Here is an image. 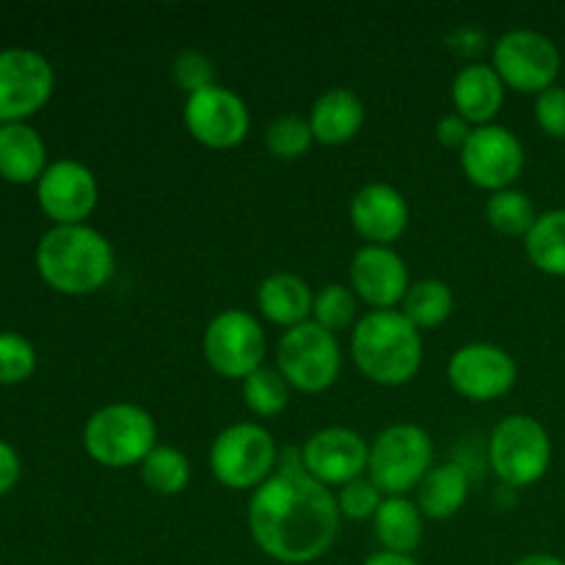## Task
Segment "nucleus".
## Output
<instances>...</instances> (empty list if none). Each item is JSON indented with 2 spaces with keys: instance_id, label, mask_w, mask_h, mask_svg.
Returning <instances> with one entry per match:
<instances>
[{
  "instance_id": "nucleus-2",
  "label": "nucleus",
  "mask_w": 565,
  "mask_h": 565,
  "mask_svg": "<svg viewBox=\"0 0 565 565\" xmlns=\"http://www.w3.org/2000/svg\"><path fill=\"white\" fill-rule=\"evenodd\" d=\"M36 270L61 296H94L116 274V252L108 237L88 224L50 226L36 246Z\"/></svg>"
},
{
  "instance_id": "nucleus-10",
  "label": "nucleus",
  "mask_w": 565,
  "mask_h": 565,
  "mask_svg": "<svg viewBox=\"0 0 565 565\" xmlns=\"http://www.w3.org/2000/svg\"><path fill=\"white\" fill-rule=\"evenodd\" d=\"M491 66L502 77L505 88L519 94H544L557 86L561 77V50L546 33L516 28L502 33L491 50Z\"/></svg>"
},
{
  "instance_id": "nucleus-11",
  "label": "nucleus",
  "mask_w": 565,
  "mask_h": 565,
  "mask_svg": "<svg viewBox=\"0 0 565 565\" xmlns=\"http://www.w3.org/2000/svg\"><path fill=\"white\" fill-rule=\"evenodd\" d=\"M53 64L28 47L0 50V125H20L50 103Z\"/></svg>"
},
{
  "instance_id": "nucleus-8",
  "label": "nucleus",
  "mask_w": 565,
  "mask_h": 565,
  "mask_svg": "<svg viewBox=\"0 0 565 565\" xmlns=\"http://www.w3.org/2000/svg\"><path fill=\"white\" fill-rule=\"evenodd\" d=\"M276 370L285 375L292 392L323 395L342 373L340 340L312 320L296 326L276 342Z\"/></svg>"
},
{
  "instance_id": "nucleus-39",
  "label": "nucleus",
  "mask_w": 565,
  "mask_h": 565,
  "mask_svg": "<svg viewBox=\"0 0 565 565\" xmlns=\"http://www.w3.org/2000/svg\"><path fill=\"white\" fill-rule=\"evenodd\" d=\"M362 565H419V563L414 555H401V552L379 550V552H373V555L364 557Z\"/></svg>"
},
{
  "instance_id": "nucleus-9",
  "label": "nucleus",
  "mask_w": 565,
  "mask_h": 565,
  "mask_svg": "<svg viewBox=\"0 0 565 565\" xmlns=\"http://www.w3.org/2000/svg\"><path fill=\"white\" fill-rule=\"evenodd\" d=\"M202 351L215 375L226 381H246L265 367L268 342L257 315L246 309H224L204 329Z\"/></svg>"
},
{
  "instance_id": "nucleus-22",
  "label": "nucleus",
  "mask_w": 565,
  "mask_h": 565,
  "mask_svg": "<svg viewBox=\"0 0 565 565\" xmlns=\"http://www.w3.org/2000/svg\"><path fill=\"white\" fill-rule=\"evenodd\" d=\"M47 166V147L28 121L0 125V177L6 182L36 185Z\"/></svg>"
},
{
  "instance_id": "nucleus-36",
  "label": "nucleus",
  "mask_w": 565,
  "mask_h": 565,
  "mask_svg": "<svg viewBox=\"0 0 565 565\" xmlns=\"http://www.w3.org/2000/svg\"><path fill=\"white\" fill-rule=\"evenodd\" d=\"M472 130L475 127L469 125L467 119H461L458 114H447L436 121V141H439L445 149H456V152H461V149L467 147Z\"/></svg>"
},
{
  "instance_id": "nucleus-23",
  "label": "nucleus",
  "mask_w": 565,
  "mask_h": 565,
  "mask_svg": "<svg viewBox=\"0 0 565 565\" xmlns=\"http://www.w3.org/2000/svg\"><path fill=\"white\" fill-rule=\"evenodd\" d=\"M417 508L425 519L430 522H447L456 513H461V508L469 500V475L461 463L447 461V463H434L428 475L423 478V483L417 486Z\"/></svg>"
},
{
  "instance_id": "nucleus-31",
  "label": "nucleus",
  "mask_w": 565,
  "mask_h": 565,
  "mask_svg": "<svg viewBox=\"0 0 565 565\" xmlns=\"http://www.w3.org/2000/svg\"><path fill=\"white\" fill-rule=\"evenodd\" d=\"M312 127L298 114L276 116L265 130V147L276 160H301L312 149Z\"/></svg>"
},
{
  "instance_id": "nucleus-25",
  "label": "nucleus",
  "mask_w": 565,
  "mask_h": 565,
  "mask_svg": "<svg viewBox=\"0 0 565 565\" xmlns=\"http://www.w3.org/2000/svg\"><path fill=\"white\" fill-rule=\"evenodd\" d=\"M524 252L541 274L565 279V207L539 213L524 237Z\"/></svg>"
},
{
  "instance_id": "nucleus-30",
  "label": "nucleus",
  "mask_w": 565,
  "mask_h": 565,
  "mask_svg": "<svg viewBox=\"0 0 565 565\" xmlns=\"http://www.w3.org/2000/svg\"><path fill=\"white\" fill-rule=\"evenodd\" d=\"M312 323L331 331V334H340L345 329L353 331V326L359 323V298L351 290V285L331 281V285L320 287L315 292Z\"/></svg>"
},
{
  "instance_id": "nucleus-16",
  "label": "nucleus",
  "mask_w": 565,
  "mask_h": 565,
  "mask_svg": "<svg viewBox=\"0 0 565 565\" xmlns=\"http://www.w3.org/2000/svg\"><path fill=\"white\" fill-rule=\"evenodd\" d=\"M301 461L309 478L326 489H342L367 475L370 441L345 425L320 428L301 445Z\"/></svg>"
},
{
  "instance_id": "nucleus-37",
  "label": "nucleus",
  "mask_w": 565,
  "mask_h": 565,
  "mask_svg": "<svg viewBox=\"0 0 565 565\" xmlns=\"http://www.w3.org/2000/svg\"><path fill=\"white\" fill-rule=\"evenodd\" d=\"M20 475H22L20 456H17V450L9 445V441L0 439V497L14 491V486L20 483Z\"/></svg>"
},
{
  "instance_id": "nucleus-21",
  "label": "nucleus",
  "mask_w": 565,
  "mask_h": 565,
  "mask_svg": "<svg viewBox=\"0 0 565 565\" xmlns=\"http://www.w3.org/2000/svg\"><path fill=\"white\" fill-rule=\"evenodd\" d=\"M312 303L315 292L298 274H279L265 276L257 285V312L259 318L268 320L270 326L290 331L296 326L309 323L312 320Z\"/></svg>"
},
{
  "instance_id": "nucleus-3",
  "label": "nucleus",
  "mask_w": 565,
  "mask_h": 565,
  "mask_svg": "<svg viewBox=\"0 0 565 565\" xmlns=\"http://www.w3.org/2000/svg\"><path fill=\"white\" fill-rule=\"evenodd\" d=\"M351 359L359 373L379 386H406L423 370V331L401 309L367 312L351 331Z\"/></svg>"
},
{
  "instance_id": "nucleus-12",
  "label": "nucleus",
  "mask_w": 565,
  "mask_h": 565,
  "mask_svg": "<svg viewBox=\"0 0 565 565\" xmlns=\"http://www.w3.org/2000/svg\"><path fill=\"white\" fill-rule=\"evenodd\" d=\"M182 125L188 136L207 149H235L241 147L252 130V110L246 99L226 86H210L204 92L185 97Z\"/></svg>"
},
{
  "instance_id": "nucleus-27",
  "label": "nucleus",
  "mask_w": 565,
  "mask_h": 565,
  "mask_svg": "<svg viewBox=\"0 0 565 565\" xmlns=\"http://www.w3.org/2000/svg\"><path fill=\"white\" fill-rule=\"evenodd\" d=\"M141 480L149 491L160 497H177L191 486L193 469L191 458L182 450L169 445H158L147 458H143L141 467Z\"/></svg>"
},
{
  "instance_id": "nucleus-1",
  "label": "nucleus",
  "mask_w": 565,
  "mask_h": 565,
  "mask_svg": "<svg viewBox=\"0 0 565 565\" xmlns=\"http://www.w3.org/2000/svg\"><path fill=\"white\" fill-rule=\"evenodd\" d=\"M248 533L265 557L285 565L318 563L340 535L337 494L309 478L298 450L279 452L276 472L252 491Z\"/></svg>"
},
{
  "instance_id": "nucleus-32",
  "label": "nucleus",
  "mask_w": 565,
  "mask_h": 565,
  "mask_svg": "<svg viewBox=\"0 0 565 565\" xmlns=\"http://www.w3.org/2000/svg\"><path fill=\"white\" fill-rule=\"evenodd\" d=\"M36 348L17 331H0V384L14 386L36 373Z\"/></svg>"
},
{
  "instance_id": "nucleus-20",
  "label": "nucleus",
  "mask_w": 565,
  "mask_h": 565,
  "mask_svg": "<svg viewBox=\"0 0 565 565\" xmlns=\"http://www.w3.org/2000/svg\"><path fill=\"white\" fill-rule=\"evenodd\" d=\"M367 108L353 88L334 86L326 88L309 108V127L315 141L323 147H342L362 132Z\"/></svg>"
},
{
  "instance_id": "nucleus-38",
  "label": "nucleus",
  "mask_w": 565,
  "mask_h": 565,
  "mask_svg": "<svg viewBox=\"0 0 565 565\" xmlns=\"http://www.w3.org/2000/svg\"><path fill=\"white\" fill-rule=\"evenodd\" d=\"M456 39L461 44H458V47H452V50H456V53H461V55H478L480 50L486 47V33L478 31V28H461V31L456 33Z\"/></svg>"
},
{
  "instance_id": "nucleus-4",
  "label": "nucleus",
  "mask_w": 565,
  "mask_h": 565,
  "mask_svg": "<svg viewBox=\"0 0 565 565\" xmlns=\"http://www.w3.org/2000/svg\"><path fill=\"white\" fill-rule=\"evenodd\" d=\"M158 447V423L138 403H108L86 419L83 450L105 469L141 467Z\"/></svg>"
},
{
  "instance_id": "nucleus-28",
  "label": "nucleus",
  "mask_w": 565,
  "mask_h": 565,
  "mask_svg": "<svg viewBox=\"0 0 565 565\" xmlns=\"http://www.w3.org/2000/svg\"><path fill=\"white\" fill-rule=\"evenodd\" d=\"M535 218H539V213H535L533 199L519 188H505V191L489 193V199H486V221L500 235L527 237Z\"/></svg>"
},
{
  "instance_id": "nucleus-15",
  "label": "nucleus",
  "mask_w": 565,
  "mask_h": 565,
  "mask_svg": "<svg viewBox=\"0 0 565 565\" xmlns=\"http://www.w3.org/2000/svg\"><path fill=\"white\" fill-rule=\"evenodd\" d=\"M36 202L53 226L86 224L99 204L97 177L81 160H55L39 177Z\"/></svg>"
},
{
  "instance_id": "nucleus-7",
  "label": "nucleus",
  "mask_w": 565,
  "mask_h": 565,
  "mask_svg": "<svg viewBox=\"0 0 565 565\" xmlns=\"http://www.w3.org/2000/svg\"><path fill=\"white\" fill-rule=\"evenodd\" d=\"M552 463L550 430L530 414H511L489 436V467L505 489L535 486Z\"/></svg>"
},
{
  "instance_id": "nucleus-29",
  "label": "nucleus",
  "mask_w": 565,
  "mask_h": 565,
  "mask_svg": "<svg viewBox=\"0 0 565 565\" xmlns=\"http://www.w3.org/2000/svg\"><path fill=\"white\" fill-rule=\"evenodd\" d=\"M241 390L246 408L259 419L279 417V414L290 406L292 390L285 381V375L276 367H259L257 373H252L246 381H241Z\"/></svg>"
},
{
  "instance_id": "nucleus-5",
  "label": "nucleus",
  "mask_w": 565,
  "mask_h": 565,
  "mask_svg": "<svg viewBox=\"0 0 565 565\" xmlns=\"http://www.w3.org/2000/svg\"><path fill=\"white\" fill-rule=\"evenodd\" d=\"M434 439L414 423H395L370 441L367 478L384 497H408L434 469Z\"/></svg>"
},
{
  "instance_id": "nucleus-40",
  "label": "nucleus",
  "mask_w": 565,
  "mask_h": 565,
  "mask_svg": "<svg viewBox=\"0 0 565 565\" xmlns=\"http://www.w3.org/2000/svg\"><path fill=\"white\" fill-rule=\"evenodd\" d=\"M513 565H565V561L557 555H550V552H530V555L519 557Z\"/></svg>"
},
{
  "instance_id": "nucleus-13",
  "label": "nucleus",
  "mask_w": 565,
  "mask_h": 565,
  "mask_svg": "<svg viewBox=\"0 0 565 565\" xmlns=\"http://www.w3.org/2000/svg\"><path fill=\"white\" fill-rule=\"evenodd\" d=\"M452 392L472 403L502 401L519 381V364L494 342H469L452 351L447 362Z\"/></svg>"
},
{
  "instance_id": "nucleus-24",
  "label": "nucleus",
  "mask_w": 565,
  "mask_h": 565,
  "mask_svg": "<svg viewBox=\"0 0 565 565\" xmlns=\"http://www.w3.org/2000/svg\"><path fill=\"white\" fill-rule=\"evenodd\" d=\"M373 533L381 550L414 555L425 539V516L408 497H384L373 516Z\"/></svg>"
},
{
  "instance_id": "nucleus-14",
  "label": "nucleus",
  "mask_w": 565,
  "mask_h": 565,
  "mask_svg": "<svg viewBox=\"0 0 565 565\" xmlns=\"http://www.w3.org/2000/svg\"><path fill=\"white\" fill-rule=\"evenodd\" d=\"M458 158H461V169L467 180L486 193H497L516 185L524 163H527L522 141L505 125L475 127Z\"/></svg>"
},
{
  "instance_id": "nucleus-19",
  "label": "nucleus",
  "mask_w": 565,
  "mask_h": 565,
  "mask_svg": "<svg viewBox=\"0 0 565 565\" xmlns=\"http://www.w3.org/2000/svg\"><path fill=\"white\" fill-rule=\"evenodd\" d=\"M505 83L494 72V66L472 61V64L461 66L452 77V114L467 119L472 127L494 125L502 105H505Z\"/></svg>"
},
{
  "instance_id": "nucleus-17",
  "label": "nucleus",
  "mask_w": 565,
  "mask_h": 565,
  "mask_svg": "<svg viewBox=\"0 0 565 565\" xmlns=\"http://www.w3.org/2000/svg\"><path fill=\"white\" fill-rule=\"evenodd\" d=\"M351 290L370 312L397 309L412 287V274L401 254L392 246H362L351 259Z\"/></svg>"
},
{
  "instance_id": "nucleus-18",
  "label": "nucleus",
  "mask_w": 565,
  "mask_h": 565,
  "mask_svg": "<svg viewBox=\"0 0 565 565\" xmlns=\"http://www.w3.org/2000/svg\"><path fill=\"white\" fill-rule=\"evenodd\" d=\"M351 226L364 246H392L406 235L412 224V207L395 185L367 182L351 199Z\"/></svg>"
},
{
  "instance_id": "nucleus-34",
  "label": "nucleus",
  "mask_w": 565,
  "mask_h": 565,
  "mask_svg": "<svg viewBox=\"0 0 565 565\" xmlns=\"http://www.w3.org/2000/svg\"><path fill=\"white\" fill-rule=\"evenodd\" d=\"M381 502H384V491H381L370 478L351 480V483L342 486V489L337 491L340 516L351 519V522H373Z\"/></svg>"
},
{
  "instance_id": "nucleus-33",
  "label": "nucleus",
  "mask_w": 565,
  "mask_h": 565,
  "mask_svg": "<svg viewBox=\"0 0 565 565\" xmlns=\"http://www.w3.org/2000/svg\"><path fill=\"white\" fill-rule=\"evenodd\" d=\"M171 77L185 92V97H191V94L215 86V64L202 50H180L174 55V61H171Z\"/></svg>"
},
{
  "instance_id": "nucleus-6",
  "label": "nucleus",
  "mask_w": 565,
  "mask_h": 565,
  "mask_svg": "<svg viewBox=\"0 0 565 565\" xmlns=\"http://www.w3.org/2000/svg\"><path fill=\"white\" fill-rule=\"evenodd\" d=\"M210 472L230 491H257L279 463L274 434L259 423H232L210 445Z\"/></svg>"
},
{
  "instance_id": "nucleus-35",
  "label": "nucleus",
  "mask_w": 565,
  "mask_h": 565,
  "mask_svg": "<svg viewBox=\"0 0 565 565\" xmlns=\"http://www.w3.org/2000/svg\"><path fill=\"white\" fill-rule=\"evenodd\" d=\"M535 121L541 132L557 141H565V88L552 86L535 97Z\"/></svg>"
},
{
  "instance_id": "nucleus-26",
  "label": "nucleus",
  "mask_w": 565,
  "mask_h": 565,
  "mask_svg": "<svg viewBox=\"0 0 565 565\" xmlns=\"http://www.w3.org/2000/svg\"><path fill=\"white\" fill-rule=\"evenodd\" d=\"M401 312L406 315L414 329H439L456 312V292L441 279L412 281V287H408L406 298L401 303Z\"/></svg>"
}]
</instances>
